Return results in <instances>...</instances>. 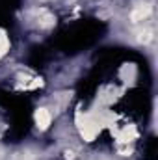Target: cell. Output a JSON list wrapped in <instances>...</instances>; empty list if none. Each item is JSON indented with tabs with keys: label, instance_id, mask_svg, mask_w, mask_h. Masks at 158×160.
<instances>
[{
	"label": "cell",
	"instance_id": "obj_1",
	"mask_svg": "<svg viewBox=\"0 0 158 160\" xmlns=\"http://www.w3.org/2000/svg\"><path fill=\"white\" fill-rule=\"evenodd\" d=\"M34 118H36L37 127H39V128H43V130L50 125V112H48L47 108H39V110L36 112V116H34Z\"/></svg>",
	"mask_w": 158,
	"mask_h": 160
},
{
	"label": "cell",
	"instance_id": "obj_2",
	"mask_svg": "<svg viewBox=\"0 0 158 160\" xmlns=\"http://www.w3.org/2000/svg\"><path fill=\"white\" fill-rule=\"evenodd\" d=\"M136 128L130 125V127H126V128H123L121 132L117 134V140H119V143H128V142H132L134 138H136Z\"/></svg>",
	"mask_w": 158,
	"mask_h": 160
},
{
	"label": "cell",
	"instance_id": "obj_4",
	"mask_svg": "<svg viewBox=\"0 0 158 160\" xmlns=\"http://www.w3.org/2000/svg\"><path fill=\"white\" fill-rule=\"evenodd\" d=\"M37 15H39L37 19H39V24H41V26L48 28V26H52V24H54V17H52L47 9H39V13H37Z\"/></svg>",
	"mask_w": 158,
	"mask_h": 160
},
{
	"label": "cell",
	"instance_id": "obj_3",
	"mask_svg": "<svg viewBox=\"0 0 158 160\" xmlns=\"http://www.w3.org/2000/svg\"><path fill=\"white\" fill-rule=\"evenodd\" d=\"M149 13H151V6H138L134 11H132V21L134 22H138V21H143L145 17H149Z\"/></svg>",
	"mask_w": 158,
	"mask_h": 160
},
{
	"label": "cell",
	"instance_id": "obj_5",
	"mask_svg": "<svg viewBox=\"0 0 158 160\" xmlns=\"http://www.w3.org/2000/svg\"><path fill=\"white\" fill-rule=\"evenodd\" d=\"M151 39H153V32L151 30H143V32L138 34V41L140 43H149Z\"/></svg>",
	"mask_w": 158,
	"mask_h": 160
}]
</instances>
